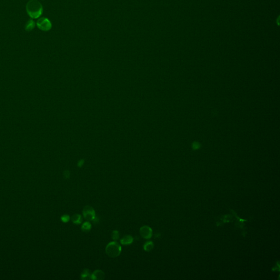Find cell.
<instances>
[{"label": "cell", "mask_w": 280, "mask_h": 280, "mask_svg": "<svg viewBox=\"0 0 280 280\" xmlns=\"http://www.w3.org/2000/svg\"><path fill=\"white\" fill-rule=\"evenodd\" d=\"M83 214L84 218L89 221H93L96 217L94 208L90 206H86L84 207L83 210Z\"/></svg>", "instance_id": "277c9868"}, {"label": "cell", "mask_w": 280, "mask_h": 280, "mask_svg": "<svg viewBox=\"0 0 280 280\" xmlns=\"http://www.w3.org/2000/svg\"><path fill=\"white\" fill-rule=\"evenodd\" d=\"M92 274L88 269H84L83 272H82L81 274V279L82 280H89L91 279Z\"/></svg>", "instance_id": "9c48e42d"}, {"label": "cell", "mask_w": 280, "mask_h": 280, "mask_svg": "<svg viewBox=\"0 0 280 280\" xmlns=\"http://www.w3.org/2000/svg\"><path fill=\"white\" fill-rule=\"evenodd\" d=\"M105 275L103 272L100 270L95 271L92 274L91 279L92 280H103L105 278Z\"/></svg>", "instance_id": "8992f818"}, {"label": "cell", "mask_w": 280, "mask_h": 280, "mask_svg": "<svg viewBox=\"0 0 280 280\" xmlns=\"http://www.w3.org/2000/svg\"><path fill=\"white\" fill-rule=\"evenodd\" d=\"M140 233L142 237L146 239H149L152 236V230L150 227L147 225L143 226L140 228Z\"/></svg>", "instance_id": "5b68a950"}, {"label": "cell", "mask_w": 280, "mask_h": 280, "mask_svg": "<svg viewBox=\"0 0 280 280\" xmlns=\"http://www.w3.org/2000/svg\"><path fill=\"white\" fill-rule=\"evenodd\" d=\"M82 230L83 231V232H85V233H88L89 232L90 230H91L92 229V225L91 224L88 222H85L84 223L82 226Z\"/></svg>", "instance_id": "8fae6325"}, {"label": "cell", "mask_w": 280, "mask_h": 280, "mask_svg": "<svg viewBox=\"0 0 280 280\" xmlns=\"http://www.w3.org/2000/svg\"><path fill=\"white\" fill-rule=\"evenodd\" d=\"M83 161H80V163H79L78 164V166H79V167H82V165H83Z\"/></svg>", "instance_id": "2e32d148"}, {"label": "cell", "mask_w": 280, "mask_h": 280, "mask_svg": "<svg viewBox=\"0 0 280 280\" xmlns=\"http://www.w3.org/2000/svg\"><path fill=\"white\" fill-rule=\"evenodd\" d=\"M121 251V246L116 242H111L106 247V254L112 258H116L119 256Z\"/></svg>", "instance_id": "7a4b0ae2"}, {"label": "cell", "mask_w": 280, "mask_h": 280, "mask_svg": "<svg viewBox=\"0 0 280 280\" xmlns=\"http://www.w3.org/2000/svg\"><path fill=\"white\" fill-rule=\"evenodd\" d=\"M69 219H70V217H69V215H67V214H65L64 216H62L61 218L62 222H64V223H67V222H69Z\"/></svg>", "instance_id": "5bb4252c"}, {"label": "cell", "mask_w": 280, "mask_h": 280, "mask_svg": "<svg viewBox=\"0 0 280 280\" xmlns=\"http://www.w3.org/2000/svg\"><path fill=\"white\" fill-rule=\"evenodd\" d=\"M36 26V24L32 19H30L28 20V22L26 23L25 29L26 31H31Z\"/></svg>", "instance_id": "ba28073f"}, {"label": "cell", "mask_w": 280, "mask_h": 280, "mask_svg": "<svg viewBox=\"0 0 280 280\" xmlns=\"http://www.w3.org/2000/svg\"><path fill=\"white\" fill-rule=\"evenodd\" d=\"M69 175H70V174H69V171H65V172H64V177L66 179L69 178Z\"/></svg>", "instance_id": "9a60e30c"}, {"label": "cell", "mask_w": 280, "mask_h": 280, "mask_svg": "<svg viewBox=\"0 0 280 280\" xmlns=\"http://www.w3.org/2000/svg\"><path fill=\"white\" fill-rule=\"evenodd\" d=\"M39 29L43 31H48L52 28V22L47 18L42 17L39 18L36 23Z\"/></svg>", "instance_id": "3957f363"}, {"label": "cell", "mask_w": 280, "mask_h": 280, "mask_svg": "<svg viewBox=\"0 0 280 280\" xmlns=\"http://www.w3.org/2000/svg\"><path fill=\"white\" fill-rule=\"evenodd\" d=\"M28 15L32 19H37L42 15L43 9L41 2L37 0H30L26 6Z\"/></svg>", "instance_id": "6da1fadb"}, {"label": "cell", "mask_w": 280, "mask_h": 280, "mask_svg": "<svg viewBox=\"0 0 280 280\" xmlns=\"http://www.w3.org/2000/svg\"><path fill=\"white\" fill-rule=\"evenodd\" d=\"M133 238L131 235H126L120 240V243L124 245L131 244L133 242Z\"/></svg>", "instance_id": "52a82bcc"}, {"label": "cell", "mask_w": 280, "mask_h": 280, "mask_svg": "<svg viewBox=\"0 0 280 280\" xmlns=\"http://www.w3.org/2000/svg\"><path fill=\"white\" fill-rule=\"evenodd\" d=\"M112 238L113 240H115L116 241L117 240H118L119 238V233L117 230H114L113 231L112 233Z\"/></svg>", "instance_id": "4fadbf2b"}, {"label": "cell", "mask_w": 280, "mask_h": 280, "mask_svg": "<svg viewBox=\"0 0 280 280\" xmlns=\"http://www.w3.org/2000/svg\"><path fill=\"white\" fill-rule=\"evenodd\" d=\"M153 247H154L153 242L152 241H148L146 242L144 245L143 248H144V251H146L147 252H150V251L153 250Z\"/></svg>", "instance_id": "7c38bea8"}, {"label": "cell", "mask_w": 280, "mask_h": 280, "mask_svg": "<svg viewBox=\"0 0 280 280\" xmlns=\"http://www.w3.org/2000/svg\"><path fill=\"white\" fill-rule=\"evenodd\" d=\"M72 221L74 224H80L82 222V216L79 214H75L72 217Z\"/></svg>", "instance_id": "30bf717a"}]
</instances>
